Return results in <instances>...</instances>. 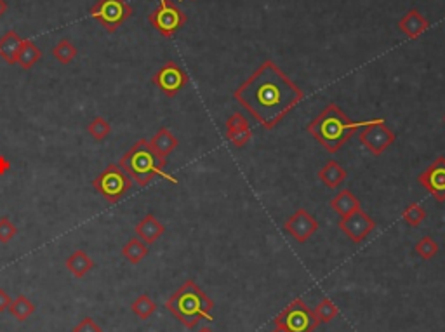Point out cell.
<instances>
[{"label":"cell","mask_w":445,"mask_h":332,"mask_svg":"<svg viewBox=\"0 0 445 332\" xmlns=\"http://www.w3.org/2000/svg\"><path fill=\"white\" fill-rule=\"evenodd\" d=\"M9 311H11L12 317L19 322H25L28 317L35 314V305L27 298V296H18L14 301H11L9 305Z\"/></svg>","instance_id":"cell-23"},{"label":"cell","mask_w":445,"mask_h":332,"mask_svg":"<svg viewBox=\"0 0 445 332\" xmlns=\"http://www.w3.org/2000/svg\"><path fill=\"white\" fill-rule=\"evenodd\" d=\"M419 185L430 192L437 202H445V157L435 159L427 169L419 174Z\"/></svg>","instance_id":"cell-11"},{"label":"cell","mask_w":445,"mask_h":332,"mask_svg":"<svg viewBox=\"0 0 445 332\" xmlns=\"http://www.w3.org/2000/svg\"><path fill=\"white\" fill-rule=\"evenodd\" d=\"M131 309L132 314L136 315V317H140L141 320H147V318H150L151 315L155 314L157 305H155V301L148 294H141L136 301L132 303Z\"/></svg>","instance_id":"cell-26"},{"label":"cell","mask_w":445,"mask_h":332,"mask_svg":"<svg viewBox=\"0 0 445 332\" xmlns=\"http://www.w3.org/2000/svg\"><path fill=\"white\" fill-rule=\"evenodd\" d=\"M134 231H136L140 240H143L147 246H151V244H155V242L166 233V227H164L153 214H147L141 219L140 223L136 225Z\"/></svg>","instance_id":"cell-16"},{"label":"cell","mask_w":445,"mask_h":332,"mask_svg":"<svg viewBox=\"0 0 445 332\" xmlns=\"http://www.w3.org/2000/svg\"><path fill=\"white\" fill-rule=\"evenodd\" d=\"M369 122H353L338 105L331 103L322 110L318 117L309 122L306 131L322 144L327 151L336 153L341 146L350 141L360 127H366Z\"/></svg>","instance_id":"cell-2"},{"label":"cell","mask_w":445,"mask_h":332,"mask_svg":"<svg viewBox=\"0 0 445 332\" xmlns=\"http://www.w3.org/2000/svg\"><path fill=\"white\" fill-rule=\"evenodd\" d=\"M92 186H94L96 192H99L105 196L106 202L117 204L122 196L131 190L132 179L129 178V174H125L120 167L115 166V164H110L98 178L92 181Z\"/></svg>","instance_id":"cell-6"},{"label":"cell","mask_w":445,"mask_h":332,"mask_svg":"<svg viewBox=\"0 0 445 332\" xmlns=\"http://www.w3.org/2000/svg\"><path fill=\"white\" fill-rule=\"evenodd\" d=\"M73 332H103V329L91 317H86L75 325Z\"/></svg>","instance_id":"cell-32"},{"label":"cell","mask_w":445,"mask_h":332,"mask_svg":"<svg viewBox=\"0 0 445 332\" xmlns=\"http://www.w3.org/2000/svg\"><path fill=\"white\" fill-rule=\"evenodd\" d=\"M148 21L160 35L170 38L176 35L179 28L185 27L186 14L173 0H159V8L150 12Z\"/></svg>","instance_id":"cell-8"},{"label":"cell","mask_w":445,"mask_h":332,"mask_svg":"<svg viewBox=\"0 0 445 332\" xmlns=\"http://www.w3.org/2000/svg\"><path fill=\"white\" fill-rule=\"evenodd\" d=\"M196 332H214V331H212L211 327H202V329H199Z\"/></svg>","instance_id":"cell-37"},{"label":"cell","mask_w":445,"mask_h":332,"mask_svg":"<svg viewBox=\"0 0 445 332\" xmlns=\"http://www.w3.org/2000/svg\"><path fill=\"white\" fill-rule=\"evenodd\" d=\"M53 56L60 61L61 64H70L77 58V47L73 46L68 38H63L53 47Z\"/></svg>","instance_id":"cell-25"},{"label":"cell","mask_w":445,"mask_h":332,"mask_svg":"<svg viewBox=\"0 0 445 332\" xmlns=\"http://www.w3.org/2000/svg\"><path fill=\"white\" fill-rule=\"evenodd\" d=\"M253 138V129H251L249 120H247L240 112H235L227 120V140L233 144L235 148L246 146Z\"/></svg>","instance_id":"cell-14"},{"label":"cell","mask_w":445,"mask_h":332,"mask_svg":"<svg viewBox=\"0 0 445 332\" xmlns=\"http://www.w3.org/2000/svg\"><path fill=\"white\" fill-rule=\"evenodd\" d=\"M233 98L253 115L254 120L266 131H272L303 101L305 92L279 68V64L266 60L237 87Z\"/></svg>","instance_id":"cell-1"},{"label":"cell","mask_w":445,"mask_h":332,"mask_svg":"<svg viewBox=\"0 0 445 332\" xmlns=\"http://www.w3.org/2000/svg\"><path fill=\"white\" fill-rule=\"evenodd\" d=\"M92 266H94V263H92L91 257L87 256L84 251H75V253L70 254V257L66 259V268H68V272L72 273L75 279H82L84 275H87V273L92 270Z\"/></svg>","instance_id":"cell-21"},{"label":"cell","mask_w":445,"mask_h":332,"mask_svg":"<svg viewBox=\"0 0 445 332\" xmlns=\"http://www.w3.org/2000/svg\"><path fill=\"white\" fill-rule=\"evenodd\" d=\"M176 320L181 322L186 329H195L200 320L212 322L214 301L205 294L193 280H186L173 296L166 301Z\"/></svg>","instance_id":"cell-3"},{"label":"cell","mask_w":445,"mask_h":332,"mask_svg":"<svg viewBox=\"0 0 445 332\" xmlns=\"http://www.w3.org/2000/svg\"><path fill=\"white\" fill-rule=\"evenodd\" d=\"M151 82L159 87L167 98H174L188 84V75L179 64L167 61L162 68L157 70V73L151 77Z\"/></svg>","instance_id":"cell-10"},{"label":"cell","mask_w":445,"mask_h":332,"mask_svg":"<svg viewBox=\"0 0 445 332\" xmlns=\"http://www.w3.org/2000/svg\"><path fill=\"white\" fill-rule=\"evenodd\" d=\"M12 299L9 298L8 292L4 289H0V314H4L5 309H9V305H11Z\"/></svg>","instance_id":"cell-33"},{"label":"cell","mask_w":445,"mask_h":332,"mask_svg":"<svg viewBox=\"0 0 445 332\" xmlns=\"http://www.w3.org/2000/svg\"><path fill=\"white\" fill-rule=\"evenodd\" d=\"M166 162L167 160L159 159L155 155V151L151 150L150 143L147 140H140L122 155L118 167L125 174H129V178L132 181H136V185L141 186V188L150 185L157 176L167 179L173 185H177V179L170 176L169 173H166Z\"/></svg>","instance_id":"cell-4"},{"label":"cell","mask_w":445,"mask_h":332,"mask_svg":"<svg viewBox=\"0 0 445 332\" xmlns=\"http://www.w3.org/2000/svg\"><path fill=\"white\" fill-rule=\"evenodd\" d=\"M414 251L418 253L419 257H422L424 261H430L438 254V244L431 237H422L421 240L416 244Z\"/></svg>","instance_id":"cell-29"},{"label":"cell","mask_w":445,"mask_h":332,"mask_svg":"<svg viewBox=\"0 0 445 332\" xmlns=\"http://www.w3.org/2000/svg\"><path fill=\"white\" fill-rule=\"evenodd\" d=\"M125 259L132 264H138L140 261H143L148 256V246L143 240H140L138 237H132L122 249Z\"/></svg>","instance_id":"cell-22"},{"label":"cell","mask_w":445,"mask_h":332,"mask_svg":"<svg viewBox=\"0 0 445 332\" xmlns=\"http://www.w3.org/2000/svg\"><path fill=\"white\" fill-rule=\"evenodd\" d=\"M132 8L125 0H96L91 8L92 19H96L108 34H115L132 16Z\"/></svg>","instance_id":"cell-7"},{"label":"cell","mask_w":445,"mask_h":332,"mask_svg":"<svg viewBox=\"0 0 445 332\" xmlns=\"http://www.w3.org/2000/svg\"><path fill=\"white\" fill-rule=\"evenodd\" d=\"M25 38L19 37L18 31L9 30L0 37V58L8 64H18V58L23 49Z\"/></svg>","instance_id":"cell-17"},{"label":"cell","mask_w":445,"mask_h":332,"mask_svg":"<svg viewBox=\"0 0 445 332\" xmlns=\"http://www.w3.org/2000/svg\"><path fill=\"white\" fill-rule=\"evenodd\" d=\"M9 169H11V162H9V160L5 159L4 155H0V176L8 173Z\"/></svg>","instance_id":"cell-34"},{"label":"cell","mask_w":445,"mask_h":332,"mask_svg":"<svg viewBox=\"0 0 445 332\" xmlns=\"http://www.w3.org/2000/svg\"><path fill=\"white\" fill-rule=\"evenodd\" d=\"M42 58V51L31 40H25L23 49L19 53L18 64L23 70H31Z\"/></svg>","instance_id":"cell-24"},{"label":"cell","mask_w":445,"mask_h":332,"mask_svg":"<svg viewBox=\"0 0 445 332\" xmlns=\"http://www.w3.org/2000/svg\"><path fill=\"white\" fill-rule=\"evenodd\" d=\"M346 169H344L340 162H336V160H329V162L318 170V179L331 190L340 188V186L346 181Z\"/></svg>","instance_id":"cell-20"},{"label":"cell","mask_w":445,"mask_h":332,"mask_svg":"<svg viewBox=\"0 0 445 332\" xmlns=\"http://www.w3.org/2000/svg\"><path fill=\"white\" fill-rule=\"evenodd\" d=\"M444 122H445V115H444Z\"/></svg>","instance_id":"cell-38"},{"label":"cell","mask_w":445,"mask_h":332,"mask_svg":"<svg viewBox=\"0 0 445 332\" xmlns=\"http://www.w3.org/2000/svg\"><path fill=\"white\" fill-rule=\"evenodd\" d=\"M359 140L367 150L372 155H381L395 143L396 136L395 132L385 124L383 118H376V120H370L366 127L360 131Z\"/></svg>","instance_id":"cell-9"},{"label":"cell","mask_w":445,"mask_h":332,"mask_svg":"<svg viewBox=\"0 0 445 332\" xmlns=\"http://www.w3.org/2000/svg\"><path fill=\"white\" fill-rule=\"evenodd\" d=\"M18 233V228L14 227L9 218H0V244H9Z\"/></svg>","instance_id":"cell-31"},{"label":"cell","mask_w":445,"mask_h":332,"mask_svg":"<svg viewBox=\"0 0 445 332\" xmlns=\"http://www.w3.org/2000/svg\"><path fill=\"white\" fill-rule=\"evenodd\" d=\"M148 143H150L151 150L155 151V155H157L159 159L167 160V157L177 148L179 141H177V138L174 136L169 129L160 127L159 131H157V134H155Z\"/></svg>","instance_id":"cell-18"},{"label":"cell","mask_w":445,"mask_h":332,"mask_svg":"<svg viewBox=\"0 0 445 332\" xmlns=\"http://www.w3.org/2000/svg\"><path fill=\"white\" fill-rule=\"evenodd\" d=\"M272 332H289V331H287V329H283L282 325H275V329H273Z\"/></svg>","instance_id":"cell-36"},{"label":"cell","mask_w":445,"mask_h":332,"mask_svg":"<svg viewBox=\"0 0 445 332\" xmlns=\"http://www.w3.org/2000/svg\"><path fill=\"white\" fill-rule=\"evenodd\" d=\"M340 228L341 231L346 233V237L350 238L353 244H360V242H364L369 237L370 231H374L376 221H374L367 212L359 209V211H355L353 214L346 216V218H341Z\"/></svg>","instance_id":"cell-12"},{"label":"cell","mask_w":445,"mask_h":332,"mask_svg":"<svg viewBox=\"0 0 445 332\" xmlns=\"http://www.w3.org/2000/svg\"><path fill=\"white\" fill-rule=\"evenodd\" d=\"M87 132H89L96 141H103L110 136L112 125H110L108 120H105L103 117H96L92 118L91 124L87 125Z\"/></svg>","instance_id":"cell-30"},{"label":"cell","mask_w":445,"mask_h":332,"mask_svg":"<svg viewBox=\"0 0 445 332\" xmlns=\"http://www.w3.org/2000/svg\"><path fill=\"white\" fill-rule=\"evenodd\" d=\"M329 205H331L332 211L336 212L340 218H346V216L353 214L355 211L362 209L360 201L350 192V190H341L340 193H336V195L331 199Z\"/></svg>","instance_id":"cell-19"},{"label":"cell","mask_w":445,"mask_h":332,"mask_svg":"<svg viewBox=\"0 0 445 332\" xmlns=\"http://www.w3.org/2000/svg\"><path fill=\"white\" fill-rule=\"evenodd\" d=\"M315 315H317L318 322L320 324H329V322H332L334 318L338 317V314H340V309H338V306L334 305V301L329 298H324L320 303L317 305V308L314 309Z\"/></svg>","instance_id":"cell-27"},{"label":"cell","mask_w":445,"mask_h":332,"mask_svg":"<svg viewBox=\"0 0 445 332\" xmlns=\"http://www.w3.org/2000/svg\"><path fill=\"white\" fill-rule=\"evenodd\" d=\"M8 12V2L5 0H0V18Z\"/></svg>","instance_id":"cell-35"},{"label":"cell","mask_w":445,"mask_h":332,"mask_svg":"<svg viewBox=\"0 0 445 332\" xmlns=\"http://www.w3.org/2000/svg\"><path fill=\"white\" fill-rule=\"evenodd\" d=\"M283 230L291 235L298 244H305V242L309 240V237H314V233H317L318 221L306 209H298L291 218L287 219Z\"/></svg>","instance_id":"cell-13"},{"label":"cell","mask_w":445,"mask_h":332,"mask_svg":"<svg viewBox=\"0 0 445 332\" xmlns=\"http://www.w3.org/2000/svg\"><path fill=\"white\" fill-rule=\"evenodd\" d=\"M402 218H404V221L407 227L418 228L419 225L424 221V218H427V211H424V207H422V205L411 204L404 209V212H402Z\"/></svg>","instance_id":"cell-28"},{"label":"cell","mask_w":445,"mask_h":332,"mask_svg":"<svg viewBox=\"0 0 445 332\" xmlns=\"http://www.w3.org/2000/svg\"><path fill=\"white\" fill-rule=\"evenodd\" d=\"M275 325H282L289 332H314L320 325L317 315L303 299H294L285 306L273 320Z\"/></svg>","instance_id":"cell-5"},{"label":"cell","mask_w":445,"mask_h":332,"mask_svg":"<svg viewBox=\"0 0 445 332\" xmlns=\"http://www.w3.org/2000/svg\"><path fill=\"white\" fill-rule=\"evenodd\" d=\"M398 30L409 38H418L419 35H422L424 31L430 28V21H428L418 9H411L407 14H404L398 19L396 23Z\"/></svg>","instance_id":"cell-15"}]
</instances>
